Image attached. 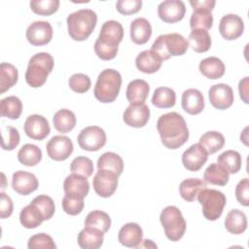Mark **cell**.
Listing matches in <instances>:
<instances>
[{"label":"cell","mask_w":249,"mask_h":249,"mask_svg":"<svg viewBox=\"0 0 249 249\" xmlns=\"http://www.w3.org/2000/svg\"><path fill=\"white\" fill-rule=\"evenodd\" d=\"M157 129L161 143L167 149H178L189 139L187 124L184 118L176 112L161 115L157 122Z\"/></svg>","instance_id":"obj_1"},{"label":"cell","mask_w":249,"mask_h":249,"mask_svg":"<svg viewBox=\"0 0 249 249\" xmlns=\"http://www.w3.org/2000/svg\"><path fill=\"white\" fill-rule=\"evenodd\" d=\"M67 29L69 36L74 41H85L95 28L97 15L90 9H81L70 14L67 18Z\"/></svg>","instance_id":"obj_2"},{"label":"cell","mask_w":249,"mask_h":249,"mask_svg":"<svg viewBox=\"0 0 249 249\" xmlns=\"http://www.w3.org/2000/svg\"><path fill=\"white\" fill-rule=\"evenodd\" d=\"M54 65L53 57L49 53H38L28 62L25 72V81L31 88L42 87L53 71Z\"/></svg>","instance_id":"obj_3"},{"label":"cell","mask_w":249,"mask_h":249,"mask_svg":"<svg viewBox=\"0 0 249 249\" xmlns=\"http://www.w3.org/2000/svg\"><path fill=\"white\" fill-rule=\"evenodd\" d=\"M121 86V74L115 69H104L97 77L93 90L94 96L102 103H111L118 97Z\"/></svg>","instance_id":"obj_4"},{"label":"cell","mask_w":249,"mask_h":249,"mask_svg":"<svg viewBox=\"0 0 249 249\" xmlns=\"http://www.w3.org/2000/svg\"><path fill=\"white\" fill-rule=\"evenodd\" d=\"M160 221L165 236L171 241L180 240L186 231V221L180 209L174 205H168L162 209Z\"/></svg>","instance_id":"obj_5"},{"label":"cell","mask_w":249,"mask_h":249,"mask_svg":"<svg viewBox=\"0 0 249 249\" xmlns=\"http://www.w3.org/2000/svg\"><path fill=\"white\" fill-rule=\"evenodd\" d=\"M197 200L202 206V214L208 221H216L223 213L227 203L226 196L214 189H202L197 194Z\"/></svg>","instance_id":"obj_6"},{"label":"cell","mask_w":249,"mask_h":249,"mask_svg":"<svg viewBox=\"0 0 249 249\" xmlns=\"http://www.w3.org/2000/svg\"><path fill=\"white\" fill-rule=\"evenodd\" d=\"M77 141L83 150L95 152L104 147L107 137L105 131L100 126L89 125L81 130Z\"/></svg>","instance_id":"obj_7"},{"label":"cell","mask_w":249,"mask_h":249,"mask_svg":"<svg viewBox=\"0 0 249 249\" xmlns=\"http://www.w3.org/2000/svg\"><path fill=\"white\" fill-rule=\"evenodd\" d=\"M119 175L107 169H98L92 179L94 192L101 197H110L117 190Z\"/></svg>","instance_id":"obj_8"},{"label":"cell","mask_w":249,"mask_h":249,"mask_svg":"<svg viewBox=\"0 0 249 249\" xmlns=\"http://www.w3.org/2000/svg\"><path fill=\"white\" fill-rule=\"evenodd\" d=\"M73 143L71 139L64 135H54L47 143L46 150L48 156L56 161L67 160L73 153Z\"/></svg>","instance_id":"obj_9"},{"label":"cell","mask_w":249,"mask_h":249,"mask_svg":"<svg viewBox=\"0 0 249 249\" xmlns=\"http://www.w3.org/2000/svg\"><path fill=\"white\" fill-rule=\"evenodd\" d=\"M52 38L53 27L48 21L36 20L29 24L26 29V39L33 46L47 45Z\"/></svg>","instance_id":"obj_10"},{"label":"cell","mask_w":249,"mask_h":249,"mask_svg":"<svg viewBox=\"0 0 249 249\" xmlns=\"http://www.w3.org/2000/svg\"><path fill=\"white\" fill-rule=\"evenodd\" d=\"M186 14V6L180 0H165L159 4V18L166 23H175L183 19Z\"/></svg>","instance_id":"obj_11"},{"label":"cell","mask_w":249,"mask_h":249,"mask_svg":"<svg viewBox=\"0 0 249 249\" xmlns=\"http://www.w3.org/2000/svg\"><path fill=\"white\" fill-rule=\"evenodd\" d=\"M124 38V28L123 25L114 19L106 20L100 29L97 42L109 46L118 48L119 44L123 41Z\"/></svg>","instance_id":"obj_12"},{"label":"cell","mask_w":249,"mask_h":249,"mask_svg":"<svg viewBox=\"0 0 249 249\" xmlns=\"http://www.w3.org/2000/svg\"><path fill=\"white\" fill-rule=\"evenodd\" d=\"M208 97L211 105L219 110H226L233 103L232 89L227 84L213 85L208 90Z\"/></svg>","instance_id":"obj_13"},{"label":"cell","mask_w":249,"mask_h":249,"mask_svg":"<svg viewBox=\"0 0 249 249\" xmlns=\"http://www.w3.org/2000/svg\"><path fill=\"white\" fill-rule=\"evenodd\" d=\"M23 129L29 138L37 141L45 139L51 132L48 120L42 115L38 114L30 115L26 118Z\"/></svg>","instance_id":"obj_14"},{"label":"cell","mask_w":249,"mask_h":249,"mask_svg":"<svg viewBox=\"0 0 249 249\" xmlns=\"http://www.w3.org/2000/svg\"><path fill=\"white\" fill-rule=\"evenodd\" d=\"M219 31L224 39L229 41L235 40L244 31L243 19L235 14H228L220 19Z\"/></svg>","instance_id":"obj_15"},{"label":"cell","mask_w":249,"mask_h":249,"mask_svg":"<svg viewBox=\"0 0 249 249\" xmlns=\"http://www.w3.org/2000/svg\"><path fill=\"white\" fill-rule=\"evenodd\" d=\"M208 154L199 144H193L182 155V163L189 171H198L207 161Z\"/></svg>","instance_id":"obj_16"},{"label":"cell","mask_w":249,"mask_h":249,"mask_svg":"<svg viewBox=\"0 0 249 249\" xmlns=\"http://www.w3.org/2000/svg\"><path fill=\"white\" fill-rule=\"evenodd\" d=\"M38 187V179L33 173L24 170H18L13 174L12 188L16 193L21 196H27L35 192Z\"/></svg>","instance_id":"obj_17"},{"label":"cell","mask_w":249,"mask_h":249,"mask_svg":"<svg viewBox=\"0 0 249 249\" xmlns=\"http://www.w3.org/2000/svg\"><path fill=\"white\" fill-rule=\"evenodd\" d=\"M150 119V109L143 104H130L123 114V120L125 124L132 127H143Z\"/></svg>","instance_id":"obj_18"},{"label":"cell","mask_w":249,"mask_h":249,"mask_svg":"<svg viewBox=\"0 0 249 249\" xmlns=\"http://www.w3.org/2000/svg\"><path fill=\"white\" fill-rule=\"evenodd\" d=\"M63 190L67 196L84 199L89 194V184L87 177L72 173L65 178L63 182Z\"/></svg>","instance_id":"obj_19"},{"label":"cell","mask_w":249,"mask_h":249,"mask_svg":"<svg viewBox=\"0 0 249 249\" xmlns=\"http://www.w3.org/2000/svg\"><path fill=\"white\" fill-rule=\"evenodd\" d=\"M143 238L142 228L136 223H127L119 231L118 239L120 243L125 247L137 248Z\"/></svg>","instance_id":"obj_20"},{"label":"cell","mask_w":249,"mask_h":249,"mask_svg":"<svg viewBox=\"0 0 249 249\" xmlns=\"http://www.w3.org/2000/svg\"><path fill=\"white\" fill-rule=\"evenodd\" d=\"M183 110L190 115H197L204 108V97L200 90L188 89L182 93L181 98Z\"/></svg>","instance_id":"obj_21"},{"label":"cell","mask_w":249,"mask_h":249,"mask_svg":"<svg viewBox=\"0 0 249 249\" xmlns=\"http://www.w3.org/2000/svg\"><path fill=\"white\" fill-rule=\"evenodd\" d=\"M104 233L98 229L85 227L78 233V245L83 249H98L103 244Z\"/></svg>","instance_id":"obj_22"},{"label":"cell","mask_w":249,"mask_h":249,"mask_svg":"<svg viewBox=\"0 0 249 249\" xmlns=\"http://www.w3.org/2000/svg\"><path fill=\"white\" fill-rule=\"evenodd\" d=\"M150 91L149 84L142 79H135L127 85L126 98L130 104L145 103Z\"/></svg>","instance_id":"obj_23"},{"label":"cell","mask_w":249,"mask_h":249,"mask_svg":"<svg viewBox=\"0 0 249 249\" xmlns=\"http://www.w3.org/2000/svg\"><path fill=\"white\" fill-rule=\"evenodd\" d=\"M152 35L151 23L145 18H137L130 23V38L137 45L146 44Z\"/></svg>","instance_id":"obj_24"},{"label":"cell","mask_w":249,"mask_h":249,"mask_svg":"<svg viewBox=\"0 0 249 249\" xmlns=\"http://www.w3.org/2000/svg\"><path fill=\"white\" fill-rule=\"evenodd\" d=\"M198 69L200 73L206 78L210 80H217L224 76L226 66L220 58L216 56H210L202 59L199 62Z\"/></svg>","instance_id":"obj_25"},{"label":"cell","mask_w":249,"mask_h":249,"mask_svg":"<svg viewBox=\"0 0 249 249\" xmlns=\"http://www.w3.org/2000/svg\"><path fill=\"white\" fill-rule=\"evenodd\" d=\"M162 61L151 51L145 50L141 52L135 58V65L137 69L146 74H153L157 72Z\"/></svg>","instance_id":"obj_26"},{"label":"cell","mask_w":249,"mask_h":249,"mask_svg":"<svg viewBox=\"0 0 249 249\" xmlns=\"http://www.w3.org/2000/svg\"><path fill=\"white\" fill-rule=\"evenodd\" d=\"M226 230L232 234H241L247 229V217L239 209H231L225 219Z\"/></svg>","instance_id":"obj_27"},{"label":"cell","mask_w":249,"mask_h":249,"mask_svg":"<svg viewBox=\"0 0 249 249\" xmlns=\"http://www.w3.org/2000/svg\"><path fill=\"white\" fill-rule=\"evenodd\" d=\"M54 128L60 133H67L71 131L77 123L75 114L69 109L58 110L53 118Z\"/></svg>","instance_id":"obj_28"},{"label":"cell","mask_w":249,"mask_h":249,"mask_svg":"<svg viewBox=\"0 0 249 249\" xmlns=\"http://www.w3.org/2000/svg\"><path fill=\"white\" fill-rule=\"evenodd\" d=\"M206 188V182L199 178H189L185 179L180 183L179 193L183 199L186 201H194L197 194Z\"/></svg>","instance_id":"obj_29"},{"label":"cell","mask_w":249,"mask_h":249,"mask_svg":"<svg viewBox=\"0 0 249 249\" xmlns=\"http://www.w3.org/2000/svg\"><path fill=\"white\" fill-rule=\"evenodd\" d=\"M164 42L170 56L183 55L189 49L188 41L179 33L164 34Z\"/></svg>","instance_id":"obj_30"},{"label":"cell","mask_w":249,"mask_h":249,"mask_svg":"<svg viewBox=\"0 0 249 249\" xmlns=\"http://www.w3.org/2000/svg\"><path fill=\"white\" fill-rule=\"evenodd\" d=\"M203 179L206 183L216 186H226L230 179L229 172L219 163H211L204 170Z\"/></svg>","instance_id":"obj_31"},{"label":"cell","mask_w":249,"mask_h":249,"mask_svg":"<svg viewBox=\"0 0 249 249\" xmlns=\"http://www.w3.org/2000/svg\"><path fill=\"white\" fill-rule=\"evenodd\" d=\"M45 221L42 213L32 203L23 207L19 213V222L25 229H35Z\"/></svg>","instance_id":"obj_32"},{"label":"cell","mask_w":249,"mask_h":249,"mask_svg":"<svg viewBox=\"0 0 249 249\" xmlns=\"http://www.w3.org/2000/svg\"><path fill=\"white\" fill-rule=\"evenodd\" d=\"M188 39L189 46L196 53H205L211 47V37L207 30L192 29Z\"/></svg>","instance_id":"obj_33"},{"label":"cell","mask_w":249,"mask_h":249,"mask_svg":"<svg viewBox=\"0 0 249 249\" xmlns=\"http://www.w3.org/2000/svg\"><path fill=\"white\" fill-rule=\"evenodd\" d=\"M217 163L222 165L229 174H234L240 170L242 159L237 151L227 150L218 156Z\"/></svg>","instance_id":"obj_34"},{"label":"cell","mask_w":249,"mask_h":249,"mask_svg":"<svg viewBox=\"0 0 249 249\" xmlns=\"http://www.w3.org/2000/svg\"><path fill=\"white\" fill-rule=\"evenodd\" d=\"M97 168L111 170L120 176L124 170V161L118 154L114 152H106L97 160Z\"/></svg>","instance_id":"obj_35"},{"label":"cell","mask_w":249,"mask_h":249,"mask_svg":"<svg viewBox=\"0 0 249 249\" xmlns=\"http://www.w3.org/2000/svg\"><path fill=\"white\" fill-rule=\"evenodd\" d=\"M18 161L26 166H34L42 160L41 149L34 144H25L18 152Z\"/></svg>","instance_id":"obj_36"},{"label":"cell","mask_w":249,"mask_h":249,"mask_svg":"<svg viewBox=\"0 0 249 249\" xmlns=\"http://www.w3.org/2000/svg\"><path fill=\"white\" fill-rule=\"evenodd\" d=\"M22 112V103L20 99L15 95L7 96L0 102V114L11 120H17Z\"/></svg>","instance_id":"obj_37"},{"label":"cell","mask_w":249,"mask_h":249,"mask_svg":"<svg viewBox=\"0 0 249 249\" xmlns=\"http://www.w3.org/2000/svg\"><path fill=\"white\" fill-rule=\"evenodd\" d=\"M176 93L168 87L157 88L152 97V103L158 108H171L175 105Z\"/></svg>","instance_id":"obj_38"},{"label":"cell","mask_w":249,"mask_h":249,"mask_svg":"<svg viewBox=\"0 0 249 249\" xmlns=\"http://www.w3.org/2000/svg\"><path fill=\"white\" fill-rule=\"evenodd\" d=\"M198 143L204 148L208 155H211L223 148L225 145V137L221 132L211 130L202 134Z\"/></svg>","instance_id":"obj_39"},{"label":"cell","mask_w":249,"mask_h":249,"mask_svg":"<svg viewBox=\"0 0 249 249\" xmlns=\"http://www.w3.org/2000/svg\"><path fill=\"white\" fill-rule=\"evenodd\" d=\"M18 79V69L11 63L2 62L0 64V93L10 89Z\"/></svg>","instance_id":"obj_40"},{"label":"cell","mask_w":249,"mask_h":249,"mask_svg":"<svg viewBox=\"0 0 249 249\" xmlns=\"http://www.w3.org/2000/svg\"><path fill=\"white\" fill-rule=\"evenodd\" d=\"M85 227H91L107 232L111 227V218L110 216L101 210L90 211L85 219Z\"/></svg>","instance_id":"obj_41"},{"label":"cell","mask_w":249,"mask_h":249,"mask_svg":"<svg viewBox=\"0 0 249 249\" xmlns=\"http://www.w3.org/2000/svg\"><path fill=\"white\" fill-rule=\"evenodd\" d=\"M212 11L206 9H196L194 10L191 18L190 26L192 29H204L208 30L213 25Z\"/></svg>","instance_id":"obj_42"},{"label":"cell","mask_w":249,"mask_h":249,"mask_svg":"<svg viewBox=\"0 0 249 249\" xmlns=\"http://www.w3.org/2000/svg\"><path fill=\"white\" fill-rule=\"evenodd\" d=\"M31 203L39 209L45 220H50L53 216L55 206L51 196L47 195H39L32 199Z\"/></svg>","instance_id":"obj_43"},{"label":"cell","mask_w":249,"mask_h":249,"mask_svg":"<svg viewBox=\"0 0 249 249\" xmlns=\"http://www.w3.org/2000/svg\"><path fill=\"white\" fill-rule=\"evenodd\" d=\"M31 10L40 16H51L59 8L58 0H33L29 3Z\"/></svg>","instance_id":"obj_44"},{"label":"cell","mask_w":249,"mask_h":249,"mask_svg":"<svg viewBox=\"0 0 249 249\" xmlns=\"http://www.w3.org/2000/svg\"><path fill=\"white\" fill-rule=\"evenodd\" d=\"M20 137L18 130L11 125H5L2 127V140L1 147L5 151L14 150L19 143Z\"/></svg>","instance_id":"obj_45"},{"label":"cell","mask_w":249,"mask_h":249,"mask_svg":"<svg viewBox=\"0 0 249 249\" xmlns=\"http://www.w3.org/2000/svg\"><path fill=\"white\" fill-rule=\"evenodd\" d=\"M70 170L72 173L80 174L89 178L93 172V162L89 158L80 156L71 161Z\"/></svg>","instance_id":"obj_46"},{"label":"cell","mask_w":249,"mask_h":249,"mask_svg":"<svg viewBox=\"0 0 249 249\" xmlns=\"http://www.w3.org/2000/svg\"><path fill=\"white\" fill-rule=\"evenodd\" d=\"M27 247L29 249H54L56 245L51 235L41 232L32 235L28 239Z\"/></svg>","instance_id":"obj_47"},{"label":"cell","mask_w":249,"mask_h":249,"mask_svg":"<svg viewBox=\"0 0 249 249\" xmlns=\"http://www.w3.org/2000/svg\"><path fill=\"white\" fill-rule=\"evenodd\" d=\"M68 85L73 91L78 93H85L90 89L91 82L88 75L83 73H76L69 78Z\"/></svg>","instance_id":"obj_48"},{"label":"cell","mask_w":249,"mask_h":249,"mask_svg":"<svg viewBox=\"0 0 249 249\" xmlns=\"http://www.w3.org/2000/svg\"><path fill=\"white\" fill-rule=\"evenodd\" d=\"M62 209L65 213L71 216H75L80 214L85 206V202L83 198H78L74 196H70L65 195L62 198Z\"/></svg>","instance_id":"obj_49"},{"label":"cell","mask_w":249,"mask_h":249,"mask_svg":"<svg viewBox=\"0 0 249 249\" xmlns=\"http://www.w3.org/2000/svg\"><path fill=\"white\" fill-rule=\"evenodd\" d=\"M141 0H119L116 4L117 11L124 16L132 15L141 10Z\"/></svg>","instance_id":"obj_50"},{"label":"cell","mask_w":249,"mask_h":249,"mask_svg":"<svg viewBox=\"0 0 249 249\" xmlns=\"http://www.w3.org/2000/svg\"><path fill=\"white\" fill-rule=\"evenodd\" d=\"M235 197L237 201L243 205H249V180L248 178L241 179L235 187Z\"/></svg>","instance_id":"obj_51"},{"label":"cell","mask_w":249,"mask_h":249,"mask_svg":"<svg viewBox=\"0 0 249 249\" xmlns=\"http://www.w3.org/2000/svg\"><path fill=\"white\" fill-rule=\"evenodd\" d=\"M151 51L161 60H167L171 56L169 55L166 47H165V42H164V34L158 36V38L154 41Z\"/></svg>","instance_id":"obj_52"},{"label":"cell","mask_w":249,"mask_h":249,"mask_svg":"<svg viewBox=\"0 0 249 249\" xmlns=\"http://www.w3.org/2000/svg\"><path fill=\"white\" fill-rule=\"evenodd\" d=\"M0 216L2 219L8 218L12 215L14 205L11 197L4 192L0 194Z\"/></svg>","instance_id":"obj_53"},{"label":"cell","mask_w":249,"mask_h":249,"mask_svg":"<svg viewBox=\"0 0 249 249\" xmlns=\"http://www.w3.org/2000/svg\"><path fill=\"white\" fill-rule=\"evenodd\" d=\"M190 4H191L193 10H196V9H206V10L212 11L214 9V6H215L216 2L214 0H202V1L190 0Z\"/></svg>","instance_id":"obj_54"},{"label":"cell","mask_w":249,"mask_h":249,"mask_svg":"<svg viewBox=\"0 0 249 249\" xmlns=\"http://www.w3.org/2000/svg\"><path fill=\"white\" fill-rule=\"evenodd\" d=\"M238 91L243 102L248 103V77H244L242 80L239 81Z\"/></svg>","instance_id":"obj_55"}]
</instances>
